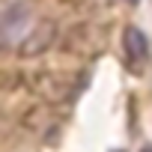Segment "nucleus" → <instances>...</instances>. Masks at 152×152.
Here are the masks:
<instances>
[{
    "mask_svg": "<svg viewBox=\"0 0 152 152\" xmlns=\"http://www.w3.org/2000/svg\"><path fill=\"white\" fill-rule=\"evenodd\" d=\"M54 42H57V24L54 21H39L21 42H18V57H24V60H33V57H42L48 48H54Z\"/></svg>",
    "mask_w": 152,
    "mask_h": 152,
    "instance_id": "nucleus-1",
    "label": "nucleus"
},
{
    "mask_svg": "<svg viewBox=\"0 0 152 152\" xmlns=\"http://www.w3.org/2000/svg\"><path fill=\"white\" fill-rule=\"evenodd\" d=\"M72 90H75V84H72L69 75H60V72H42L39 78H36V93H39L45 102H51V104L69 102V99H72Z\"/></svg>",
    "mask_w": 152,
    "mask_h": 152,
    "instance_id": "nucleus-2",
    "label": "nucleus"
},
{
    "mask_svg": "<svg viewBox=\"0 0 152 152\" xmlns=\"http://www.w3.org/2000/svg\"><path fill=\"white\" fill-rule=\"evenodd\" d=\"M122 51H125V63L134 72H140L146 66V60H149V39H146V33L140 27H125V33H122Z\"/></svg>",
    "mask_w": 152,
    "mask_h": 152,
    "instance_id": "nucleus-3",
    "label": "nucleus"
},
{
    "mask_svg": "<svg viewBox=\"0 0 152 152\" xmlns=\"http://www.w3.org/2000/svg\"><path fill=\"white\" fill-rule=\"evenodd\" d=\"M27 24H30V6L27 3H12L3 12V39H6V45H15L18 48V42L27 36L24 33Z\"/></svg>",
    "mask_w": 152,
    "mask_h": 152,
    "instance_id": "nucleus-4",
    "label": "nucleus"
},
{
    "mask_svg": "<svg viewBox=\"0 0 152 152\" xmlns=\"http://www.w3.org/2000/svg\"><path fill=\"white\" fill-rule=\"evenodd\" d=\"M21 125L27 131H36V134H48V125H51V113L36 107V110H27V116L21 119Z\"/></svg>",
    "mask_w": 152,
    "mask_h": 152,
    "instance_id": "nucleus-5",
    "label": "nucleus"
},
{
    "mask_svg": "<svg viewBox=\"0 0 152 152\" xmlns=\"http://www.w3.org/2000/svg\"><path fill=\"white\" fill-rule=\"evenodd\" d=\"M140 152H152V146H143V149H140Z\"/></svg>",
    "mask_w": 152,
    "mask_h": 152,
    "instance_id": "nucleus-6",
    "label": "nucleus"
}]
</instances>
